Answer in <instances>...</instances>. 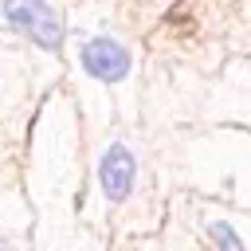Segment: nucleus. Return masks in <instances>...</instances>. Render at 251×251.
Returning a JSON list of instances; mask_svg holds the SVG:
<instances>
[{
    "label": "nucleus",
    "instance_id": "obj_1",
    "mask_svg": "<svg viewBox=\"0 0 251 251\" xmlns=\"http://www.w3.org/2000/svg\"><path fill=\"white\" fill-rule=\"evenodd\" d=\"M0 12L12 31L27 35L43 51H55L63 43V20L55 16V8L47 0H0Z\"/></svg>",
    "mask_w": 251,
    "mask_h": 251
},
{
    "label": "nucleus",
    "instance_id": "obj_4",
    "mask_svg": "<svg viewBox=\"0 0 251 251\" xmlns=\"http://www.w3.org/2000/svg\"><path fill=\"white\" fill-rule=\"evenodd\" d=\"M208 235H212L216 251H243V239L235 235V227L227 220H208Z\"/></svg>",
    "mask_w": 251,
    "mask_h": 251
},
{
    "label": "nucleus",
    "instance_id": "obj_2",
    "mask_svg": "<svg viewBox=\"0 0 251 251\" xmlns=\"http://www.w3.org/2000/svg\"><path fill=\"white\" fill-rule=\"evenodd\" d=\"M78 63H82V71H86L90 78H98V82H122V78L129 75V67H133V63H129V51H126L118 39H110V35L86 39Z\"/></svg>",
    "mask_w": 251,
    "mask_h": 251
},
{
    "label": "nucleus",
    "instance_id": "obj_3",
    "mask_svg": "<svg viewBox=\"0 0 251 251\" xmlns=\"http://www.w3.org/2000/svg\"><path fill=\"white\" fill-rule=\"evenodd\" d=\"M98 184H102V196L110 204H122L133 192V184H137V157H133L129 145L118 141V145H110L98 157Z\"/></svg>",
    "mask_w": 251,
    "mask_h": 251
}]
</instances>
